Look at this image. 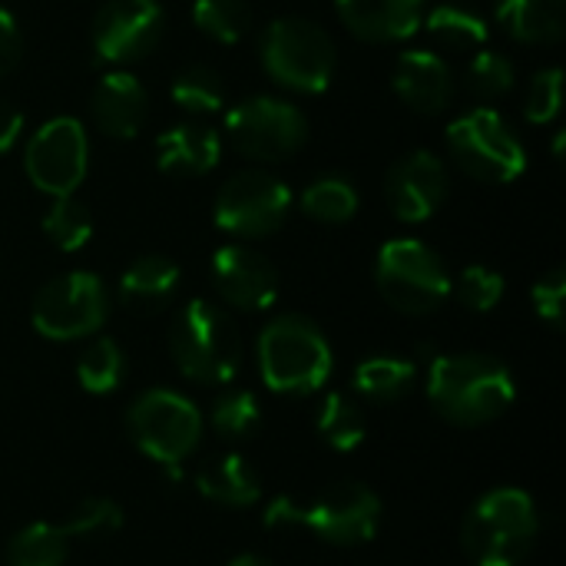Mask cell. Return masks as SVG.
<instances>
[{"label": "cell", "mask_w": 566, "mask_h": 566, "mask_svg": "<svg viewBox=\"0 0 566 566\" xmlns=\"http://www.w3.org/2000/svg\"><path fill=\"white\" fill-rule=\"evenodd\" d=\"M381 298L405 315H428L451 295V272L444 259L421 239H391L375 262Z\"/></svg>", "instance_id": "cell-7"}, {"label": "cell", "mask_w": 566, "mask_h": 566, "mask_svg": "<svg viewBox=\"0 0 566 566\" xmlns=\"http://www.w3.org/2000/svg\"><path fill=\"white\" fill-rule=\"evenodd\" d=\"M109 315V292L93 272H66L50 279L36 298L30 322L50 342H76L90 338L103 328Z\"/></svg>", "instance_id": "cell-11"}, {"label": "cell", "mask_w": 566, "mask_h": 566, "mask_svg": "<svg viewBox=\"0 0 566 566\" xmlns=\"http://www.w3.org/2000/svg\"><path fill=\"white\" fill-rule=\"evenodd\" d=\"M23 169L40 192L53 199L73 196L90 169V139L83 123L76 116L46 119L27 143Z\"/></svg>", "instance_id": "cell-12"}, {"label": "cell", "mask_w": 566, "mask_h": 566, "mask_svg": "<svg viewBox=\"0 0 566 566\" xmlns=\"http://www.w3.org/2000/svg\"><path fill=\"white\" fill-rule=\"evenodd\" d=\"M23 133V113L10 103H0V153H7Z\"/></svg>", "instance_id": "cell-40"}, {"label": "cell", "mask_w": 566, "mask_h": 566, "mask_svg": "<svg viewBox=\"0 0 566 566\" xmlns=\"http://www.w3.org/2000/svg\"><path fill=\"white\" fill-rule=\"evenodd\" d=\"M10 566H63L66 564V534L60 524H27L7 544Z\"/></svg>", "instance_id": "cell-27"}, {"label": "cell", "mask_w": 566, "mask_h": 566, "mask_svg": "<svg viewBox=\"0 0 566 566\" xmlns=\"http://www.w3.org/2000/svg\"><path fill=\"white\" fill-rule=\"evenodd\" d=\"M378 524H381V501L368 484L358 481H342L312 504L279 497L265 511V527H305L335 547L368 544L378 534Z\"/></svg>", "instance_id": "cell-4"}, {"label": "cell", "mask_w": 566, "mask_h": 566, "mask_svg": "<svg viewBox=\"0 0 566 566\" xmlns=\"http://www.w3.org/2000/svg\"><path fill=\"white\" fill-rule=\"evenodd\" d=\"M179 265L166 255H139L119 279V302L129 312L153 315L172 302L179 292Z\"/></svg>", "instance_id": "cell-21"}, {"label": "cell", "mask_w": 566, "mask_h": 566, "mask_svg": "<svg viewBox=\"0 0 566 566\" xmlns=\"http://www.w3.org/2000/svg\"><path fill=\"white\" fill-rule=\"evenodd\" d=\"M322 441L335 451H355L365 434H368V421H365V411L358 408L355 398L342 395V391H332L325 401H322V411H318V421H315Z\"/></svg>", "instance_id": "cell-26"}, {"label": "cell", "mask_w": 566, "mask_h": 566, "mask_svg": "<svg viewBox=\"0 0 566 566\" xmlns=\"http://www.w3.org/2000/svg\"><path fill=\"white\" fill-rule=\"evenodd\" d=\"M541 531L537 504L521 488L484 494L464 517L461 547L474 566H521Z\"/></svg>", "instance_id": "cell-2"}, {"label": "cell", "mask_w": 566, "mask_h": 566, "mask_svg": "<svg viewBox=\"0 0 566 566\" xmlns=\"http://www.w3.org/2000/svg\"><path fill=\"white\" fill-rule=\"evenodd\" d=\"M292 212V189L262 169L232 176L216 196V226L235 239H262L282 229Z\"/></svg>", "instance_id": "cell-13"}, {"label": "cell", "mask_w": 566, "mask_h": 566, "mask_svg": "<svg viewBox=\"0 0 566 566\" xmlns=\"http://www.w3.org/2000/svg\"><path fill=\"white\" fill-rule=\"evenodd\" d=\"M126 431L133 444L163 468H182L202 438L199 408L169 388L143 391L126 411Z\"/></svg>", "instance_id": "cell-9"}, {"label": "cell", "mask_w": 566, "mask_h": 566, "mask_svg": "<svg viewBox=\"0 0 566 566\" xmlns=\"http://www.w3.org/2000/svg\"><path fill=\"white\" fill-rule=\"evenodd\" d=\"M23 56V36L10 10L0 7V76H7Z\"/></svg>", "instance_id": "cell-39"}, {"label": "cell", "mask_w": 566, "mask_h": 566, "mask_svg": "<svg viewBox=\"0 0 566 566\" xmlns=\"http://www.w3.org/2000/svg\"><path fill=\"white\" fill-rule=\"evenodd\" d=\"M395 93L418 113H444L454 99V73L441 53L431 50H405L391 73Z\"/></svg>", "instance_id": "cell-18"}, {"label": "cell", "mask_w": 566, "mask_h": 566, "mask_svg": "<svg viewBox=\"0 0 566 566\" xmlns=\"http://www.w3.org/2000/svg\"><path fill=\"white\" fill-rule=\"evenodd\" d=\"M212 285L239 312H265L279 298V269L249 245H222L212 255Z\"/></svg>", "instance_id": "cell-16"}, {"label": "cell", "mask_w": 566, "mask_h": 566, "mask_svg": "<svg viewBox=\"0 0 566 566\" xmlns=\"http://www.w3.org/2000/svg\"><path fill=\"white\" fill-rule=\"evenodd\" d=\"M172 103L189 113V116H209L216 109H222L226 103V83L222 76L212 70V66H186L176 80H172V90H169Z\"/></svg>", "instance_id": "cell-30"}, {"label": "cell", "mask_w": 566, "mask_h": 566, "mask_svg": "<svg viewBox=\"0 0 566 566\" xmlns=\"http://www.w3.org/2000/svg\"><path fill=\"white\" fill-rule=\"evenodd\" d=\"M226 136L235 153L255 163H285L308 139L305 113L279 96H252L229 109Z\"/></svg>", "instance_id": "cell-10"}, {"label": "cell", "mask_w": 566, "mask_h": 566, "mask_svg": "<svg viewBox=\"0 0 566 566\" xmlns=\"http://www.w3.org/2000/svg\"><path fill=\"white\" fill-rule=\"evenodd\" d=\"M259 56L265 73L292 93H325L335 80L338 53L332 36L302 17H279L265 27Z\"/></svg>", "instance_id": "cell-6"}, {"label": "cell", "mask_w": 566, "mask_h": 566, "mask_svg": "<svg viewBox=\"0 0 566 566\" xmlns=\"http://www.w3.org/2000/svg\"><path fill=\"white\" fill-rule=\"evenodd\" d=\"M229 566H272L265 557H259V554H239V557H232Z\"/></svg>", "instance_id": "cell-41"}, {"label": "cell", "mask_w": 566, "mask_h": 566, "mask_svg": "<svg viewBox=\"0 0 566 566\" xmlns=\"http://www.w3.org/2000/svg\"><path fill=\"white\" fill-rule=\"evenodd\" d=\"M428 398L444 421L481 428L514 405L517 381L511 368L491 355H441L428 368Z\"/></svg>", "instance_id": "cell-1"}, {"label": "cell", "mask_w": 566, "mask_h": 566, "mask_svg": "<svg viewBox=\"0 0 566 566\" xmlns=\"http://www.w3.org/2000/svg\"><path fill=\"white\" fill-rule=\"evenodd\" d=\"M451 292H458L461 305H468L471 312H491L504 298V275L491 265H468Z\"/></svg>", "instance_id": "cell-37"}, {"label": "cell", "mask_w": 566, "mask_h": 566, "mask_svg": "<svg viewBox=\"0 0 566 566\" xmlns=\"http://www.w3.org/2000/svg\"><path fill=\"white\" fill-rule=\"evenodd\" d=\"M531 302H534V312L547 322V325H554V328H560L564 325V305H566V272L564 269H551L537 285H534V292H531Z\"/></svg>", "instance_id": "cell-38"}, {"label": "cell", "mask_w": 566, "mask_h": 566, "mask_svg": "<svg viewBox=\"0 0 566 566\" xmlns=\"http://www.w3.org/2000/svg\"><path fill=\"white\" fill-rule=\"evenodd\" d=\"M415 378H418L415 361L398 358V355H371L355 368L352 385L361 398L375 405H391V401H401L415 388Z\"/></svg>", "instance_id": "cell-24"}, {"label": "cell", "mask_w": 566, "mask_h": 566, "mask_svg": "<svg viewBox=\"0 0 566 566\" xmlns=\"http://www.w3.org/2000/svg\"><path fill=\"white\" fill-rule=\"evenodd\" d=\"M176 368L199 385H229L242 368V335L235 322L212 302H189L169 332Z\"/></svg>", "instance_id": "cell-5"}, {"label": "cell", "mask_w": 566, "mask_h": 566, "mask_svg": "<svg viewBox=\"0 0 566 566\" xmlns=\"http://www.w3.org/2000/svg\"><path fill=\"white\" fill-rule=\"evenodd\" d=\"M421 27L428 36L454 53H478L488 43V23L474 10L461 3H438L434 10H424Z\"/></svg>", "instance_id": "cell-25"}, {"label": "cell", "mask_w": 566, "mask_h": 566, "mask_svg": "<svg viewBox=\"0 0 566 566\" xmlns=\"http://www.w3.org/2000/svg\"><path fill=\"white\" fill-rule=\"evenodd\" d=\"M66 537H96V534H113L123 527V507L113 497H86L80 501L66 521L60 524Z\"/></svg>", "instance_id": "cell-35"}, {"label": "cell", "mask_w": 566, "mask_h": 566, "mask_svg": "<svg viewBox=\"0 0 566 566\" xmlns=\"http://www.w3.org/2000/svg\"><path fill=\"white\" fill-rule=\"evenodd\" d=\"M43 235L60 252H80L93 239V216L80 199L60 196L50 202V209L43 216Z\"/></svg>", "instance_id": "cell-31"}, {"label": "cell", "mask_w": 566, "mask_h": 566, "mask_svg": "<svg viewBox=\"0 0 566 566\" xmlns=\"http://www.w3.org/2000/svg\"><path fill=\"white\" fill-rule=\"evenodd\" d=\"M497 23L521 43H557L566 30V0H497Z\"/></svg>", "instance_id": "cell-23"}, {"label": "cell", "mask_w": 566, "mask_h": 566, "mask_svg": "<svg viewBox=\"0 0 566 566\" xmlns=\"http://www.w3.org/2000/svg\"><path fill=\"white\" fill-rule=\"evenodd\" d=\"M192 20L209 40L239 43L252 27V10L245 0H196Z\"/></svg>", "instance_id": "cell-33"}, {"label": "cell", "mask_w": 566, "mask_h": 566, "mask_svg": "<svg viewBox=\"0 0 566 566\" xmlns=\"http://www.w3.org/2000/svg\"><path fill=\"white\" fill-rule=\"evenodd\" d=\"M146 113H149V96L143 83L126 70H113L99 76V83L90 93L93 126L109 139H133L143 129Z\"/></svg>", "instance_id": "cell-17"}, {"label": "cell", "mask_w": 566, "mask_h": 566, "mask_svg": "<svg viewBox=\"0 0 566 566\" xmlns=\"http://www.w3.org/2000/svg\"><path fill=\"white\" fill-rule=\"evenodd\" d=\"M560 106H564V70L560 66H547L527 86L524 116L534 126H547L551 119L560 116Z\"/></svg>", "instance_id": "cell-36"}, {"label": "cell", "mask_w": 566, "mask_h": 566, "mask_svg": "<svg viewBox=\"0 0 566 566\" xmlns=\"http://www.w3.org/2000/svg\"><path fill=\"white\" fill-rule=\"evenodd\" d=\"M302 209L315 222L342 226L358 212V189L342 176H322L302 192Z\"/></svg>", "instance_id": "cell-29"}, {"label": "cell", "mask_w": 566, "mask_h": 566, "mask_svg": "<svg viewBox=\"0 0 566 566\" xmlns=\"http://www.w3.org/2000/svg\"><path fill=\"white\" fill-rule=\"evenodd\" d=\"M209 421L216 428V434H222L226 441H245L259 431L262 424V408H259V398L252 391H242V388H229L216 398L212 411H209Z\"/></svg>", "instance_id": "cell-32"}, {"label": "cell", "mask_w": 566, "mask_h": 566, "mask_svg": "<svg viewBox=\"0 0 566 566\" xmlns=\"http://www.w3.org/2000/svg\"><path fill=\"white\" fill-rule=\"evenodd\" d=\"M448 149L451 159L478 182H514L527 169V149L521 136L491 106L458 116L448 126Z\"/></svg>", "instance_id": "cell-8"}, {"label": "cell", "mask_w": 566, "mask_h": 566, "mask_svg": "<svg viewBox=\"0 0 566 566\" xmlns=\"http://www.w3.org/2000/svg\"><path fill=\"white\" fill-rule=\"evenodd\" d=\"M222 139L206 123H179L156 139V166L169 176H206L219 166Z\"/></svg>", "instance_id": "cell-20"}, {"label": "cell", "mask_w": 566, "mask_h": 566, "mask_svg": "<svg viewBox=\"0 0 566 566\" xmlns=\"http://www.w3.org/2000/svg\"><path fill=\"white\" fill-rule=\"evenodd\" d=\"M259 375L279 395H312L332 375L325 332L302 315H279L259 335Z\"/></svg>", "instance_id": "cell-3"}, {"label": "cell", "mask_w": 566, "mask_h": 566, "mask_svg": "<svg viewBox=\"0 0 566 566\" xmlns=\"http://www.w3.org/2000/svg\"><path fill=\"white\" fill-rule=\"evenodd\" d=\"M196 491L219 507H249L262 497V481L242 454H222L196 474Z\"/></svg>", "instance_id": "cell-22"}, {"label": "cell", "mask_w": 566, "mask_h": 566, "mask_svg": "<svg viewBox=\"0 0 566 566\" xmlns=\"http://www.w3.org/2000/svg\"><path fill=\"white\" fill-rule=\"evenodd\" d=\"M342 23L368 43L408 40L424 20V0H335Z\"/></svg>", "instance_id": "cell-19"}, {"label": "cell", "mask_w": 566, "mask_h": 566, "mask_svg": "<svg viewBox=\"0 0 566 566\" xmlns=\"http://www.w3.org/2000/svg\"><path fill=\"white\" fill-rule=\"evenodd\" d=\"M166 33V13L156 0H109L93 20V53L99 63L126 66L149 56Z\"/></svg>", "instance_id": "cell-14"}, {"label": "cell", "mask_w": 566, "mask_h": 566, "mask_svg": "<svg viewBox=\"0 0 566 566\" xmlns=\"http://www.w3.org/2000/svg\"><path fill=\"white\" fill-rule=\"evenodd\" d=\"M126 358L113 338H93L76 358V381L90 395H109L123 385Z\"/></svg>", "instance_id": "cell-28"}, {"label": "cell", "mask_w": 566, "mask_h": 566, "mask_svg": "<svg viewBox=\"0 0 566 566\" xmlns=\"http://www.w3.org/2000/svg\"><path fill=\"white\" fill-rule=\"evenodd\" d=\"M464 83L468 90L484 99V103H494V99H504L514 83H517V70L514 63L504 56V53H494V50H478L468 63V73H464Z\"/></svg>", "instance_id": "cell-34"}, {"label": "cell", "mask_w": 566, "mask_h": 566, "mask_svg": "<svg viewBox=\"0 0 566 566\" xmlns=\"http://www.w3.org/2000/svg\"><path fill=\"white\" fill-rule=\"evenodd\" d=\"M385 199L395 219L401 222H424L431 219L448 199V169L441 156L428 149H415L401 156L385 182Z\"/></svg>", "instance_id": "cell-15"}]
</instances>
